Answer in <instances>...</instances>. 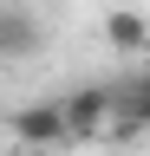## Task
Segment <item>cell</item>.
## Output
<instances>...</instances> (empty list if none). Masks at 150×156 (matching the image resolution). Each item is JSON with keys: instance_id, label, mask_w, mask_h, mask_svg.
I'll use <instances>...</instances> for the list:
<instances>
[{"instance_id": "obj_1", "label": "cell", "mask_w": 150, "mask_h": 156, "mask_svg": "<svg viewBox=\"0 0 150 156\" xmlns=\"http://www.w3.org/2000/svg\"><path fill=\"white\" fill-rule=\"evenodd\" d=\"M59 111H65V136H98L111 124V111H118V91L111 85H79Z\"/></svg>"}, {"instance_id": "obj_2", "label": "cell", "mask_w": 150, "mask_h": 156, "mask_svg": "<svg viewBox=\"0 0 150 156\" xmlns=\"http://www.w3.org/2000/svg\"><path fill=\"white\" fill-rule=\"evenodd\" d=\"M39 46H46V26L26 7L0 0V58H26V52H39Z\"/></svg>"}, {"instance_id": "obj_3", "label": "cell", "mask_w": 150, "mask_h": 156, "mask_svg": "<svg viewBox=\"0 0 150 156\" xmlns=\"http://www.w3.org/2000/svg\"><path fill=\"white\" fill-rule=\"evenodd\" d=\"M13 136H20L26 150L65 143V111H59V104H26V111H13Z\"/></svg>"}, {"instance_id": "obj_4", "label": "cell", "mask_w": 150, "mask_h": 156, "mask_svg": "<svg viewBox=\"0 0 150 156\" xmlns=\"http://www.w3.org/2000/svg\"><path fill=\"white\" fill-rule=\"evenodd\" d=\"M104 46H111V52H144V46H150V20H144L137 7H111V13H104Z\"/></svg>"}, {"instance_id": "obj_5", "label": "cell", "mask_w": 150, "mask_h": 156, "mask_svg": "<svg viewBox=\"0 0 150 156\" xmlns=\"http://www.w3.org/2000/svg\"><path fill=\"white\" fill-rule=\"evenodd\" d=\"M130 91H144V98H150V72H144V78H137V85H130Z\"/></svg>"}]
</instances>
